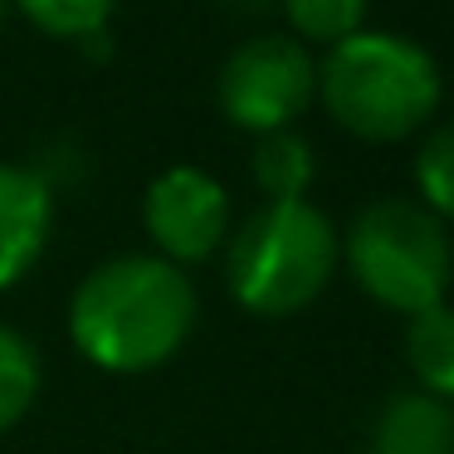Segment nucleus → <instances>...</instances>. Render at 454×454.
Wrapping results in <instances>:
<instances>
[{"instance_id": "f8f14e48", "label": "nucleus", "mask_w": 454, "mask_h": 454, "mask_svg": "<svg viewBox=\"0 0 454 454\" xmlns=\"http://www.w3.org/2000/svg\"><path fill=\"white\" fill-rule=\"evenodd\" d=\"M20 15L35 25V30L54 35V40H89V35L108 30L118 0H15Z\"/></svg>"}, {"instance_id": "7ed1b4c3", "label": "nucleus", "mask_w": 454, "mask_h": 454, "mask_svg": "<svg viewBox=\"0 0 454 454\" xmlns=\"http://www.w3.org/2000/svg\"><path fill=\"white\" fill-rule=\"evenodd\" d=\"M342 239L313 200H264L235 230L225 254V284L245 313H303L333 284Z\"/></svg>"}, {"instance_id": "9b49d317", "label": "nucleus", "mask_w": 454, "mask_h": 454, "mask_svg": "<svg viewBox=\"0 0 454 454\" xmlns=\"http://www.w3.org/2000/svg\"><path fill=\"white\" fill-rule=\"evenodd\" d=\"M40 352L25 333L0 323V434L20 425L30 415V405L40 401Z\"/></svg>"}, {"instance_id": "423d86ee", "label": "nucleus", "mask_w": 454, "mask_h": 454, "mask_svg": "<svg viewBox=\"0 0 454 454\" xmlns=\"http://www.w3.org/2000/svg\"><path fill=\"white\" fill-rule=\"evenodd\" d=\"M142 225L167 264H200L225 245L230 191L191 161L167 167L142 196Z\"/></svg>"}, {"instance_id": "9d476101", "label": "nucleus", "mask_w": 454, "mask_h": 454, "mask_svg": "<svg viewBox=\"0 0 454 454\" xmlns=\"http://www.w3.org/2000/svg\"><path fill=\"white\" fill-rule=\"evenodd\" d=\"M249 171H254V186L264 191L269 200H308L317 157H313V147H308V137H298L294 128H284V132L254 137Z\"/></svg>"}, {"instance_id": "f3484780", "label": "nucleus", "mask_w": 454, "mask_h": 454, "mask_svg": "<svg viewBox=\"0 0 454 454\" xmlns=\"http://www.w3.org/2000/svg\"><path fill=\"white\" fill-rule=\"evenodd\" d=\"M5 5H11V0H0V20H5Z\"/></svg>"}, {"instance_id": "20e7f679", "label": "nucleus", "mask_w": 454, "mask_h": 454, "mask_svg": "<svg viewBox=\"0 0 454 454\" xmlns=\"http://www.w3.org/2000/svg\"><path fill=\"white\" fill-rule=\"evenodd\" d=\"M347 269L372 303L420 317L454 284V245L440 215L415 200H372L347 230Z\"/></svg>"}, {"instance_id": "dca6fc26", "label": "nucleus", "mask_w": 454, "mask_h": 454, "mask_svg": "<svg viewBox=\"0 0 454 454\" xmlns=\"http://www.w3.org/2000/svg\"><path fill=\"white\" fill-rule=\"evenodd\" d=\"M230 5H239V11H259V5H269V0H230Z\"/></svg>"}, {"instance_id": "2eb2a0df", "label": "nucleus", "mask_w": 454, "mask_h": 454, "mask_svg": "<svg viewBox=\"0 0 454 454\" xmlns=\"http://www.w3.org/2000/svg\"><path fill=\"white\" fill-rule=\"evenodd\" d=\"M79 50H83V59H108L113 54V35L108 30H98V35H89V40H79Z\"/></svg>"}, {"instance_id": "39448f33", "label": "nucleus", "mask_w": 454, "mask_h": 454, "mask_svg": "<svg viewBox=\"0 0 454 454\" xmlns=\"http://www.w3.org/2000/svg\"><path fill=\"white\" fill-rule=\"evenodd\" d=\"M317 98V64L288 35H254L225 59L215 79V103L235 128L254 132H284L308 113Z\"/></svg>"}, {"instance_id": "f257e3e1", "label": "nucleus", "mask_w": 454, "mask_h": 454, "mask_svg": "<svg viewBox=\"0 0 454 454\" xmlns=\"http://www.w3.org/2000/svg\"><path fill=\"white\" fill-rule=\"evenodd\" d=\"M196 308L186 269L161 254H118L79 278L69 298V337L98 372L142 376L186 347Z\"/></svg>"}, {"instance_id": "6e6552de", "label": "nucleus", "mask_w": 454, "mask_h": 454, "mask_svg": "<svg viewBox=\"0 0 454 454\" xmlns=\"http://www.w3.org/2000/svg\"><path fill=\"white\" fill-rule=\"evenodd\" d=\"M366 454H454V405L425 391H401L381 405Z\"/></svg>"}, {"instance_id": "ddd939ff", "label": "nucleus", "mask_w": 454, "mask_h": 454, "mask_svg": "<svg viewBox=\"0 0 454 454\" xmlns=\"http://www.w3.org/2000/svg\"><path fill=\"white\" fill-rule=\"evenodd\" d=\"M284 15L294 25L298 44L313 40V44H342L362 30L366 20V0H284Z\"/></svg>"}, {"instance_id": "4468645a", "label": "nucleus", "mask_w": 454, "mask_h": 454, "mask_svg": "<svg viewBox=\"0 0 454 454\" xmlns=\"http://www.w3.org/2000/svg\"><path fill=\"white\" fill-rule=\"evenodd\" d=\"M415 186H420L430 215L454 220V122L434 128L425 147L415 152Z\"/></svg>"}, {"instance_id": "1a4fd4ad", "label": "nucleus", "mask_w": 454, "mask_h": 454, "mask_svg": "<svg viewBox=\"0 0 454 454\" xmlns=\"http://www.w3.org/2000/svg\"><path fill=\"white\" fill-rule=\"evenodd\" d=\"M405 362H411L425 395H434L444 405L454 401V308L450 303L411 317V327H405Z\"/></svg>"}, {"instance_id": "0eeeda50", "label": "nucleus", "mask_w": 454, "mask_h": 454, "mask_svg": "<svg viewBox=\"0 0 454 454\" xmlns=\"http://www.w3.org/2000/svg\"><path fill=\"white\" fill-rule=\"evenodd\" d=\"M54 230V191L35 167L0 161V294L15 288L35 264Z\"/></svg>"}, {"instance_id": "f03ea898", "label": "nucleus", "mask_w": 454, "mask_h": 454, "mask_svg": "<svg viewBox=\"0 0 454 454\" xmlns=\"http://www.w3.org/2000/svg\"><path fill=\"white\" fill-rule=\"evenodd\" d=\"M440 93L430 50L391 30H356L317 64L323 108L362 142H405L434 118Z\"/></svg>"}]
</instances>
